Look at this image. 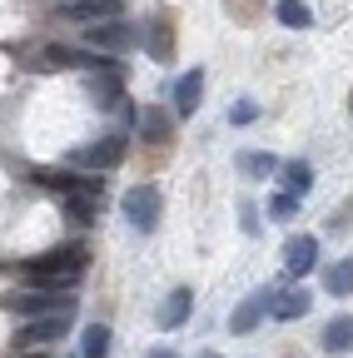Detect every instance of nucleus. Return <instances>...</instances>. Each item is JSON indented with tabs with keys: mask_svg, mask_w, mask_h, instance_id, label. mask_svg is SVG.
<instances>
[{
	"mask_svg": "<svg viewBox=\"0 0 353 358\" xmlns=\"http://www.w3.org/2000/svg\"><path fill=\"white\" fill-rule=\"evenodd\" d=\"M135 129H140V140L164 145V140H169V129H174V115L159 110V105H145V110H135Z\"/></svg>",
	"mask_w": 353,
	"mask_h": 358,
	"instance_id": "nucleus-11",
	"label": "nucleus"
},
{
	"mask_svg": "<svg viewBox=\"0 0 353 358\" xmlns=\"http://www.w3.org/2000/svg\"><path fill=\"white\" fill-rule=\"evenodd\" d=\"M135 25H124V20H100L85 30V50H95V55H124V50H135Z\"/></svg>",
	"mask_w": 353,
	"mask_h": 358,
	"instance_id": "nucleus-4",
	"label": "nucleus"
},
{
	"mask_svg": "<svg viewBox=\"0 0 353 358\" xmlns=\"http://www.w3.org/2000/svg\"><path fill=\"white\" fill-rule=\"evenodd\" d=\"M269 214H274V219H294V214H298V199H294V194H274V199H269Z\"/></svg>",
	"mask_w": 353,
	"mask_h": 358,
	"instance_id": "nucleus-23",
	"label": "nucleus"
},
{
	"mask_svg": "<svg viewBox=\"0 0 353 358\" xmlns=\"http://www.w3.org/2000/svg\"><path fill=\"white\" fill-rule=\"evenodd\" d=\"M274 15H279V25H289V30H308V25H314V10H308V0H279Z\"/></svg>",
	"mask_w": 353,
	"mask_h": 358,
	"instance_id": "nucleus-20",
	"label": "nucleus"
},
{
	"mask_svg": "<svg viewBox=\"0 0 353 358\" xmlns=\"http://www.w3.org/2000/svg\"><path fill=\"white\" fill-rule=\"evenodd\" d=\"M274 294H279L274 284H269V289H254V294H244V299H239V308L229 313V334H239V338H244V334H254L264 319H269Z\"/></svg>",
	"mask_w": 353,
	"mask_h": 358,
	"instance_id": "nucleus-5",
	"label": "nucleus"
},
{
	"mask_svg": "<svg viewBox=\"0 0 353 358\" xmlns=\"http://www.w3.org/2000/svg\"><path fill=\"white\" fill-rule=\"evenodd\" d=\"M254 120H259V105H254V100H239V105L229 110V124H254Z\"/></svg>",
	"mask_w": 353,
	"mask_h": 358,
	"instance_id": "nucleus-25",
	"label": "nucleus"
},
{
	"mask_svg": "<svg viewBox=\"0 0 353 358\" xmlns=\"http://www.w3.org/2000/svg\"><path fill=\"white\" fill-rule=\"evenodd\" d=\"M234 169H239L244 179H269V174H279V159H274L269 150H239V155H234Z\"/></svg>",
	"mask_w": 353,
	"mask_h": 358,
	"instance_id": "nucleus-17",
	"label": "nucleus"
},
{
	"mask_svg": "<svg viewBox=\"0 0 353 358\" xmlns=\"http://www.w3.org/2000/svg\"><path fill=\"white\" fill-rule=\"evenodd\" d=\"M90 95H95V105H100V110H115V105L124 100V80H120V70H115V65H105V70L90 80Z\"/></svg>",
	"mask_w": 353,
	"mask_h": 358,
	"instance_id": "nucleus-14",
	"label": "nucleus"
},
{
	"mask_svg": "<svg viewBox=\"0 0 353 358\" xmlns=\"http://www.w3.org/2000/svg\"><path fill=\"white\" fill-rule=\"evenodd\" d=\"M314 264H319V239H314V234H294V239L284 244V268H289L294 279L314 274Z\"/></svg>",
	"mask_w": 353,
	"mask_h": 358,
	"instance_id": "nucleus-7",
	"label": "nucleus"
},
{
	"mask_svg": "<svg viewBox=\"0 0 353 358\" xmlns=\"http://www.w3.org/2000/svg\"><path fill=\"white\" fill-rule=\"evenodd\" d=\"M308 308H314V294H308V289H279V294H274V308H269V319L294 324V319H303Z\"/></svg>",
	"mask_w": 353,
	"mask_h": 358,
	"instance_id": "nucleus-13",
	"label": "nucleus"
},
{
	"mask_svg": "<svg viewBox=\"0 0 353 358\" xmlns=\"http://www.w3.org/2000/svg\"><path fill=\"white\" fill-rule=\"evenodd\" d=\"M124 155H129V140H124V134L115 129V134H105L100 145L80 150V155H75V164H90V169H115V164H120Z\"/></svg>",
	"mask_w": 353,
	"mask_h": 358,
	"instance_id": "nucleus-6",
	"label": "nucleus"
},
{
	"mask_svg": "<svg viewBox=\"0 0 353 358\" xmlns=\"http://www.w3.org/2000/svg\"><path fill=\"white\" fill-rule=\"evenodd\" d=\"M110 348H115V334H110L105 324H85V334H80V358H110Z\"/></svg>",
	"mask_w": 353,
	"mask_h": 358,
	"instance_id": "nucleus-19",
	"label": "nucleus"
},
{
	"mask_svg": "<svg viewBox=\"0 0 353 358\" xmlns=\"http://www.w3.org/2000/svg\"><path fill=\"white\" fill-rule=\"evenodd\" d=\"M324 289H329V294H338V299H343V294H353V259H338V264H329V268H324Z\"/></svg>",
	"mask_w": 353,
	"mask_h": 358,
	"instance_id": "nucleus-21",
	"label": "nucleus"
},
{
	"mask_svg": "<svg viewBox=\"0 0 353 358\" xmlns=\"http://www.w3.org/2000/svg\"><path fill=\"white\" fill-rule=\"evenodd\" d=\"M65 209H70V219H75V224H95L100 199H95V194H65Z\"/></svg>",
	"mask_w": 353,
	"mask_h": 358,
	"instance_id": "nucleus-22",
	"label": "nucleus"
},
{
	"mask_svg": "<svg viewBox=\"0 0 353 358\" xmlns=\"http://www.w3.org/2000/svg\"><path fill=\"white\" fill-rule=\"evenodd\" d=\"M189 313H194V294H189V289H174V294L159 303L154 324H159L164 334H174V329H185V324H189Z\"/></svg>",
	"mask_w": 353,
	"mask_h": 358,
	"instance_id": "nucleus-10",
	"label": "nucleus"
},
{
	"mask_svg": "<svg viewBox=\"0 0 353 358\" xmlns=\"http://www.w3.org/2000/svg\"><path fill=\"white\" fill-rule=\"evenodd\" d=\"M15 358H45V353H15Z\"/></svg>",
	"mask_w": 353,
	"mask_h": 358,
	"instance_id": "nucleus-28",
	"label": "nucleus"
},
{
	"mask_svg": "<svg viewBox=\"0 0 353 358\" xmlns=\"http://www.w3.org/2000/svg\"><path fill=\"white\" fill-rule=\"evenodd\" d=\"M120 214L135 224L140 234H150L154 224H159V214H164V199H159V189H154V185H135V189H124Z\"/></svg>",
	"mask_w": 353,
	"mask_h": 358,
	"instance_id": "nucleus-2",
	"label": "nucleus"
},
{
	"mask_svg": "<svg viewBox=\"0 0 353 358\" xmlns=\"http://www.w3.org/2000/svg\"><path fill=\"white\" fill-rule=\"evenodd\" d=\"M199 100H204V70H185L180 85H174V115L189 120L199 110Z\"/></svg>",
	"mask_w": 353,
	"mask_h": 358,
	"instance_id": "nucleus-12",
	"label": "nucleus"
},
{
	"mask_svg": "<svg viewBox=\"0 0 353 358\" xmlns=\"http://www.w3.org/2000/svg\"><path fill=\"white\" fill-rule=\"evenodd\" d=\"M70 15L75 20H90V25L120 20V0H70Z\"/></svg>",
	"mask_w": 353,
	"mask_h": 358,
	"instance_id": "nucleus-18",
	"label": "nucleus"
},
{
	"mask_svg": "<svg viewBox=\"0 0 353 358\" xmlns=\"http://www.w3.org/2000/svg\"><path fill=\"white\" fill-rule=\"evenodd\" d=\"M145 45H150V55H154V60H169V55H174V25H169L164 10L150 15V25H145Z\"/></svg>",
	"mask_w": 353,
	"mask_h": 358,
	"instance_id": "nucleus-16",
	"label": "nucleus"
},
{
	"mask_svg": "<svg viewBox=\"0 0 353 358\" xmlns=\"http://www.w3.org/2000/svg\"><path fill=\"white\" fill-rule=\"evenodd\" d=\"M279 194H294V199H303L308 189H314V164H303V159H289V164H279Z\"/></svg>",
	"mask_w": 353,
	"mask_h": 358,
	"instance_id": "nucleus-15",
	"label": "nucleus"
},
{
	"mask_svg": "<svg viewBox=\"0 0 353 358\" xmlns=\"http://www.w3.org/2000/svg\"><path fill=\"white\" fill-rule=\"evenodd\" d=\"M70 303H75V299H65L60 289H30V294L15 299L20 319H45V313H60V308H70Z\"/></svg>",
	"mask_w": 353,
	"mask_h": 358,
	"instance_id": "nucleus-8",
	"label": "nucleus"
},
{
	"mask_svg": "<svg viewBox=\"0 0 353 358\" xmlns=\"http://www.w3.org/2000/svg\"><path fill=\"white\" fill-rule=\"evenodd\" d=\"M319 348H324L329 358L353 353V313H333V319L324 324V334H319Z\"/></svg>",
	"mask_w": 353,
	"mask_h": 358,
	"instance_id": "nucleus-9",
	"label": "nucleus"
},
{
	"mask_svg": "<svg viewBox=\"0 0 353 358\" xmlns=\"http://www.w3.org/2000/svg\"><path fill=\"white\" fill-rule=\"evenodd\" d=\"M75 308H80V303H70V308H60V313H45V319H25L20 334H15V348H40V343L65 338L70 324H75Z\"/></svg>",
	"mask_w": 353,
	"mask_h": 358,
	"instance_id": "nucleus-3",
	"label": "nucleus"
},
{
	"mask_svg": "<svg viewBox=\"0 0 353 358\" xmlns=\"http://www.w3.org/2000/svg\"><path fill=\"white\" fill-rule=\"evenodd\" d=\"M85 268H90V249H85V244H60L50 254L30 259L25 264V279L30 284H45V289H65V284H75L85 274Z\"/></svg>",
	"mask_w": 353,
	"mask_h": 358,
	"instance_id": "nucleus-1",
	"label": "nucleus"
},
{
	"mask_svg": "<svg viewBox=\"0 0 353 358\" xmlns=\"http://www.w3.org/2000/svg\"><path fill=\"white\" fill-rule=\"evenodd\" d=\"M145 358H180V353H174V348H150Z\"/></svg>",
	"mask_w": 353,
	"mask_h": 358,
	"instance_id": "nucleus-26",
	"label": "nucleus"
},
{
	"mask_svg": "<svg viewBox=\"0 0 353 358\" xmlns=\"http://www.w3.org/2000/svg\"><path fill=\"white\" fill-rule=\"evenodd\" d=\"M194 358H224V353H214V348H204V353H194Z\"/></svg>",
	"mask_w": 353,
	"mask_h": 358,
	"instance_id": "nucleus-27",
	"label": "nucleus"
},
{
	"mask_svg": "<svg viewBox=\"0 0 353 358\" xmlns=\"http://www.w3.org/2000/svg\"><path fill=\"white\" fill-rule=\"evenodd\" d=\"M239 229H244V234H259V209H254V199H239Z\"/></svg>",
	"mask_w": 353,
	"mask_h": 358,
	"instance_id": "nucleus-24",
	"label": "nucleus"
}]
</instances>
